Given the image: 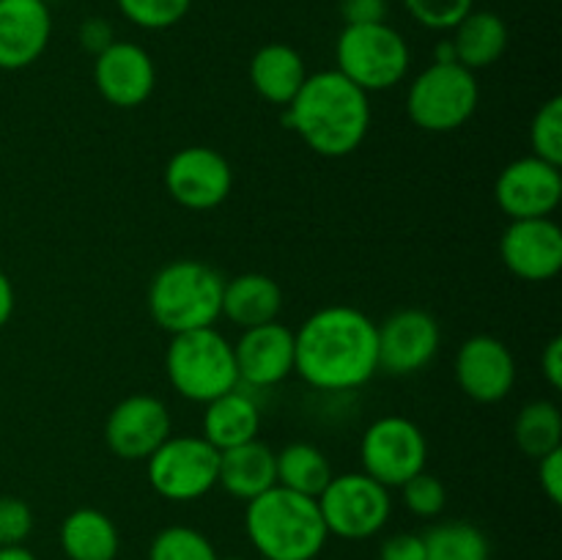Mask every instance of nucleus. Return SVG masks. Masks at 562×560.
Wrapping results in <instances>:
<instances>
[{
  "label": "nucleus",
  "instance_id": "1",
  "mask_svg": "<svg viewBox=\"0 0 562 560\" xmlns=\"http://www.w3.org/2000/svg\"><path fill=\"white\" fill-rule=\"evenodd\" d=\"M379 371L376 322L360 307L327 305L294 329V373L324 393H346Z\"/></svg>",
  "mask_w": 562,
  "mask_h": 560
},
{
  "label": "nucleus",
  "instance_id": "2",
  "mask_svg": "<svg viewBox=\"0 0 562 560\" xmlns=\"http://www.w3.org/2000/svg\"><path fill=\"white\" fill-rule=\"evenodd\" d=\"M285 124L318 157H346L371 130V99L338 69L316 71L285 108Z\"/></svg>",
  "mask_w": 562,
  "mask_h": 560
},
{
  "label": "nucleus",
  "instance_id": "3",
  "mask_svg": "<svg viewBox=\"0 0 562 560\" xmlns=\"http://www.w3.org/2000/svg\"><path fill=\"white\" fill-rule=\"evenodd\" d=\"M245 533L267 560H313L327 547V525L316 497L272 486L245 508Z\"/></svg>",
  "mask_w": 562,
  "mask_h": 560
},
{
  "label": "nucleus",
  "instance_id": "4",
  "mask_svg": "<svg viewBox=\"0 0 562 560\" xmlns=\"http://www.w3.org/2000/svg\"><path fill=\"white\" fill-rule=\"evenodd\" d=\"M225 278L206 261L176 258L148 283V313L170 335L214 327L223 316Z\"/></svg>",
  "mask_w": 562,
  "mask_h": 560
},
{
  "label": "nucleus",
  "instance_id": "5",
  "mask_svg": "<svg viewBox=\"0 0 562 560\" xmlns=\"http://www.w3.org/2000/svg\"><path fill=\"white\" fill-rule=\"evenodd\" d=\"M165 373L181 399L209 404L239 388L234 344L214 327L170 335Z\"/></svg>",
  "mask_w": 562,
  "mask_h": 560
},
{
  "label": "nucleus",
  "instance_id": "6",
  "mask_svg": "<svg viewBox=\"0 0 562 560\" xmlns=\"http://www.w3.org/2000/svg\"><path fill=\"white\" fill-rule=\"evenodd\" d=\"M335 69L366 93L387 91L406 77L412 53L406 38L387 22L346 25L335 42Z\"/></svg>",
  "mask_w": 562,
  "mask_h": 560
},
{
  "label": "nucleus",
  "instance_id": "7",
  "mask_svg": "<svg viewBox=\"0 0 562 560\" xmlns=\"http://www.w3.org/2000/svg\"><path fill=\"white\" fill-rule=\"evenodd\" d=\"M481 102L475 71L461 64H431L412 80L406 113L423 132H453L475 115Z\"/></svg>",
  "mask_w": 562,
  "mask_h": 560
},
{
  "label": "nucleus",
  "instance_id": "8",
  "mask_svg": "<svg viewBox=\"0 0 562 560\" xmlns=\"http://www.w3.org/2000/svg\"><path fill=\"white\" fill-rule=\"evenodd\" d=\"M316 503L329 536L346 538V541L373 538L384 530L393 514L390 489L366 472L333 475Z\"/></svg>",
  "mask_w": 562,
  "mask_h": 560
},
{
  "label": "nucleus",
  "instance_id": "9",
  "mask_svg": "<svg viewBox=\"0 0 562 560\" xmlns=\"http://www.w3.org/2000/svg\"><path fill=\"white\" fill-rule=\"evenodd\" d=\"M220 450L201 434H170L146 459L154 492L170 503H192L217 486Z\"/></svg>",
  "mask_w": 562,
  "mask_h": 560
},
{
  "label": "nucleus",
  "instance_id": "10",
  "mask_svg": "<svg viewBox=\"0 0 562 560\" xmlns=\"http://www.w3.org/2000/svg\"><path fill=\"white\" fill-rule=\"evenodd\" d=\"M362 472L387 489L404 486L426 470L428 439L415 421L404 415H384L366 428L360 443Z\"/></svg>",
  "mask_w": 562,
  "mask_h": 560
},
{
  "label": "nucleus",
  "instance_id": "11",
  "mask_svg": "<svg viewBox=\"0 0 562 560\" xmlns=\"http://www.w3.org/2000/svg\"><path fill=\"white\" fill-rule=\"evenodd\" d=\"M379 371L409 377L434 362L442 346V327L437 316L423 307H401L376 324Z\"/></svg>",
  "mask_w": 562,
  "mask_h": 560
},
{
  "label": "nucleus",
  "instance_id": "12",
  "mask_svg": "<svg viewBox=\"0 0 562 560\" xmlns=\"http://www.w3.org/2000/svg\"><path fill=\"white\" fill-rule=\"evenodd\" d=\"M165 187L179 206L209 212L231 195L234 170L217 148L187 146L165 165Z\"/></svg>",
  "mask_w": 562,
  "mask_h": 560
},
{
  "label": "nucleus",
  "instance_id": "13",
  "mask_svg": "<svg viewBox=\"0 0 562 560\" xmlns=\"http://www.w3.org/2000/svg\"><path fill=\"white\" fill-rule=\"evenodd\" d=\"M173 432V421L162 399L135 393L121 399L104 423L110 453L124 461H146Z\"/></svg>",
  "mask_w": 562,
  "mask_h": 560
},
{
  "label": "nucleus",
  "instance_id": "14",
  "mask_svg": "<svg viewBox=\"0 0 562 560\" xmlns=\"http://www.w3.org/2000/svg\"><path fill=\"white\" fill-rule=\"evenodd\" d=\"M497 206L508 220L552 217L562 201L560 165L538 157H519L505 165L494 184Z\"/></svg>",
  "mask_w": 562,
  "mask_h": 560
},
{
  "label": "nucleus",
  "instance_id": "15",
  "mask_svg": "<svg viewBox=\"0 0 562 560\" xmlns=\"http://www.w3.org/2000/svg\"><path fill=\"white\" fill-rule=\"evenodd\" d=\"M456 382L477 404L505 401L516 384L514 351L494 335H472L456 355Z\"/></svg>",
  "mask_w": 562,
  "mask_h": 560
},
{
  "label": "nucleus",
  "instance_id": "16",
  "mask_svg": "<svg viewBox=\"0 0 562 560\" xmlns=\"http://www.w3.org/2000/svg\"><path fill=\"white\" fill-rule=\"evenodd\" d=\"M93 86L113 108H140L157 88V66L140 44L115 38L93 58Z\"/></svg>",
  "mask_w": 562,
  "mask_h": 560
},
{
  "label": "nucleus",
  "instance_id": "17",
  "mask_svg": "<svg viewBox=\"0 0 562 560\" xmlns=\"http://www.w3.org/2000/svg\"><path fill=\"white\" fill-rule=\"evenodd\" d=\"M499 256L519 280H552L562 269V228L552 217L510 220L499 239Z\"/></svg>",
  "mask_w": 562,
  "mask_h": 560
},
{
  "label": "nucleus",
  "instance_id": "18",
  "mask_svg": "<svg viewBox=\"0 0 562 560\" xmlns=\"http://www.w3.org/2000/svg\"><path fill=\"white\" fill-rule=\"evenodd\" d=\"M239 384L274 388L294 373V329L280 322L241 329L234 344Z\"/></svg>",
  "mask_w": 562,
  "mask_h": 560
},
{
  "label": "nucleus",
  "instance_id": "19",
  "mask_svg": "<svg viewBox=\"0 0 562 560\" xmlns=\"http://www.w3.org/2000/svg\"><path fill=\"white\" fill-rule=\"evenodd\" d=\"M53 36V14L44 0H0V69L36 64Z\"/></svg>",
  "mask_w": 562,
  "mask_h": 560
},
{
  "label": "nucleus",
  "instance_id": "20",
  "mask_svg": "<svg viewBox=\"0 0 562 560\" xmlns=\"http://www.w3.org/2000/svg\"><path fill=\"white\" fill-rule=\"evenodd\" d=\"M217 486H223L231 497L250 503L267 489L278 486V453L261 439L220 450Z\"/></svg>",
  "mask_w": 562,
  "mask_h": 560
},
{
  "label": "nucleus",
  "instance_id": "21",
  "mask_svg": "<svg viewBox=\"0 0 562 560\" xmlns=\"http://www.w3.org/2000/svg\"><path fill=\"white\" fill-rule=\"evenodd\" d=\"M305 80V60H302L300 49H294L291 44H263L250 58V86L263 102L289 108Z\"/></svg>",
  "mask_w": 562,
  "mask_h": 560
},
{
  "label": "nucleus",
  "instance_id": "22",
  "mask_svg": "<svg viewBox=\"0 0 562 560\" xmlns=\"http://www.w3.org/2000/svg\"><path fill=\"white\" fill-rule=\"evenodd\" d=\"M203 406L206 410H203L201 437L217 450H228L236 448V445L250 443V439H258L261 410H258L256 399L250 393L236 388Z\"/></svg>",
  "mask_w": 562,
  "mask_h": 560
},
{
  "label": "nucleus",
  "instance_id": "23",
  "mask_svg": "<svg viewBox=\"0 0 562 560\" xmlns=\"http://www.w3.org/2000/svg\"><path fill=\"white\" fill-rule=\"evenodd\" d=\"M283 311V291L278 280L263 272H245L225 280L223 316L239 329L278 322Z\"/></svg>",
  "mask_w": 562,
  "mask_h": 560
},
{
  "label": "nucleus",
  "instance_id": "24",
  "mask_svg": "<svg viewBox=\"0 0 562 560\" xmlns=\"http://www.w3.org/2000/svg\"><path fill=\"white\" fill-rule=\"evenodd\" d=\"M453 47L456 60L470 71L486 69L497 64L508 49V25L494 11L472 9L459 25L453 27Z\"/></svg>",
  "mask_w": 562,
  "mask_h": 560
},
{
  "label": "nucleus",
  "instance_id": "25",
  "mask_svg": "<svg viewBox=\"0 0 562 560\" xmlns=\"http://www.w3.org/2000/svg\"><path fill=\"white\" fill-rule=\"evenodd\" d=\"M60 549L69 560H115L119 558V527L104 511L77 508L60 525Z\"/></svg>",
  "mask_w": 562,
  "mask_h": 560
},
{
  "label": "nucleus",
  "instance_id": "26",
  "mask_svg": "<svg viewBox=\"0 0 562 560\" xmlns=\"http://www.w3.org/2000/svg\"><path fill=\"white\" fill-rule=\"evenodd\" d=\"M333 464L322 448L311 443H291L278 453V486L318 497L333 478Z\"/></svg>",
  "mask_w": 562,
  "mask_h": 560
},
{
  "label": "nucleus",
  "instance_id": "27",
  "mask_svg": "<svg viewBox=\"0 0 562 560\" xmlns=\"http://www.w3.org/2000/svg\"><path fill=\"white\" fill-rule=\"evenodd\" d=\"M514 439L521 453L536 461L562 448L560 406L549 399H538L521 406L514 421Z\"/></svg>",
  "mask_w": 562,
  "mask_h": 560
},
{
  "label": "nucleus",
  "instance_id": "28",
  "mask_svg": "<svg viewBox=\"0 0 562 560\" xmlns=\"http://www.w3.org/2000/svg\"><path fill=\"white\" fill-rule=\"evenodd\" d=\"M426 544V560H488L492 547H488L486 533L467 519L439 522L423 533Z\"/></svg>",
  "mask_w": 562,
  "mask_h": 560
},
{
  "label": "nucleus",
  "instance_id": "29",
  "mask_svg": "<svg viewBox=\"0 0 562 560\" xmlns=\"http://www.w3.org/2000/svg\"><path fill=\"white\" fill-rule=\"evenodd\" d=\"M148 560H220L214 544L201 530L187 525H170L154 536Z\"/></svg>",
  "mask_w": 562,
  "mask_h": 560
},
{
  "label": "nucleus",
  "instance_id": "30",
  "mask_svg": "<svg viewBox=\"0 0 562 560\" xmlns=\"http://www.w3.org/2000/svg\"><path fill=\"white\" fill-rule=\"evenodd\" d=\"M115 5L143 31H168L190 14L192 0H115Z\"/></svg>",
  "mask_w": 562,
  "mask_h": 560
},
{
  "label": "nucleus",
  "instance_id": "31",
  "mask_svg": "<svg viewBox=\"0 0 562 560\" xmlns=\"http://www.w3.org/2000/svg\"><path fill=\"white\" fill-rule=\"evenodd\" d=\"M532 157L562 165V99L552 97L538 108L530 124Z\"/></svg>",
  "mask_w": 562,
  "mask_h": 560
},
{
  "label": "nucleus",
  "instance_id": "32",
  "mask_svg": "<svg viewBox=\"0 0 562 560\" xmlns=\"http://www.w3.org/2000/svg\"><path fill=\"white\" fill-rule=\"evenodd\" d=\"M398 489L406 508L415 516H420V519H437L445 511V505H448V489H445V483L428 470L417 472L415 478H409V481Z\"/></svg>",
  "mask_w": 562,
  "mask_h": 560
},
{
  "label": "nucleus",
  "instance_id": "33",
  "mask_svg": "<svg viewBox=\"0 0 562 560\" xmlns=\"http://www.w3.org/2000/svg\"><path fill=\"white\" fill-rule=\"evenodd\" d=\"M404 5L417 25L428 31H453L475 9V0H404Z\"/></svg>",
  "mask_w": 562,
  "mask_h": 560
},
{
  "label": "nucleus",
  "instance_id": "34",
  "mask_svg": "<svg viewBox=\"0 0 562 560\" xmlns=\"http://www.w3.org/2000/svg\"><path fill=\"white\" fill-rule=\"evenodd\" d=\"M33 530V511L22 497H0V547H22Z\"/></svg>",
  "mask_w": 562,
  "mask_h": 560
},
{
  "label": "nucleus",
  "instance_id": "35",
  "mask_svg": "<svg viewBox=\"0 0 562 560\" xmlns=\"http://www.w3.org/2000/svg\"><path fill=\"white\" fill-rule=\"evenodd\" d=\"M379 560H426L423 533H395L379 547Z\"/></svg>",
  "mask_w": 562,
  "mask_h": 560
},
{
  "label": "nucleus",
  "instance_id": "36",
  "mask_svg": "<svg viewBox=\"0 0 562 560\" xmlns=\"http://www.w3.org/2000/svg\"><path fill=\"white\" fill-rule=\"evenodd\" d=\"M77 42H80V47L86 49L88 55L97 58L99 53H104V49L115 42V31L113 25H110V20H104V16H88V20H82L80 27H77Z\"/></svg>",
  "mask_w": 562,
  "mask_h": 560
},
{
  "label": "nucleus",
  "instance_id": "37",
  "mask_svg": "<svg viewBox=\"0 0 562 560\" xmlns=\"http://www.w3.org/2000/svg\"><path fill=\"white\" fill-rule=\"evenodd\" d=\"M387 0H340V16L346 25H373L387 22Z\"/></svg>",
  "mask_w": 562,
  "mask_h": 560
},
{
  "label": "nucleus",
  "instance_id": "38",
  "mask_svg": "<svg viewBox=\"0 0 562 560\" xmlns=\"http://www.w3.org/2000/svg\"><path fill=\"white\" fill-rule=\"evenodd\" d=\"M538 481L554 505L562 503V448L538 459Z\"/></svg>",
  "mask_w": 562,
  "mask_h": 560
},
{
  "label": "nucleus",
  "instance_id": "39",
  "mask_svg": "<svg viewBox=\"0 0 562 560\" xmlns=\"http://www.w3.org/2000/svg\"><path fill=\"white\" fill-rule=\"evenodd\" d=\"M541 373L552 390L562 388V338L554 335L541 351Z\"/></svg>",
  "mask_w": 562,
  "mask_h": 560
},
{
  "label": "nucleus",
  "instance_id": "40",
  "mask_svg": "<svg viewBox=\"0 0 562 560\" xmlns=\"http://www.w3.org/2000/svg\"><path fill=\"white\" fill-rule=\"evenodd\" d=\"M11 313H14V285H11L9 275L0 269V329L9 324Z\"/></svg>",
  "mask_w": 562,
  "mask_h": 560
},
{
  "label": "nucleus",
  "instance_id": "41",
  "mask_svg": "<svg viewBox=\"0 0 562 560\" xmlns=\"http://www.w3.org/2000/svg\"><path fill=\"white\" fill-rule=\"evenodd\" d=\"M434 64H459V60H456V47L450 38H442V42L437 44V58H434Z\"/></svg>",
  "mask_w": 562,
  "mask_h": 560
},
{
  "label": "nucleus",
  "instance_id": "42",
  "mask_svg": "<svg viewBox=\"0 0 562 560\" xmlns=\"http://www.w3.org/2000/svg\"><path fill=\"white\" fill-rule=\"evenodd\" d=\"M0 560H38V558L25 547H0Z\"/></svg>",
  "mask_w": 562,
  "mask_h": 560
},
{
  "label": "nucleus",
  "instance_id": "43",
  "mask_svg": "<svg viewBox=\"0 0 562 560\" xmlns=\"http://www.w3.org/2000/svg\"><path fill=\"white\" fill-rule=\"evenodd\" d=\"M44 3H47V5H53V3H60V0H44Z\"/></svg>",
  "mask_w": 562,
  "mask_h": 560
},
{
  "label": "nucleus",
  "instance_id": "44",
  "mask_svg": "<svg viewBox=\"0 0 562 560\" xmlns=\"http://www.w3.org/2000/svg\"><path fill=\"white\" fill-rule=\"evenodd\" d=\"M220 560H241V558H220Z\"/></svg>",
  "mask_w": 562,
  "mask_h": 560
},
{
  "label": "nucleus",
  "instance_id": "45",
  "mask_svg": "<svg viewBox=\"0 0 562 560\" xmlns=\"http://www.w3.org/2000/svg\"><path fill=\"white\" fill-rule=\"evenodd\" d=\"M261 560H267V558H261Z\"/></svg>",
  "mask_w": 562,
  "mask_h": 560
}]
</instances>
